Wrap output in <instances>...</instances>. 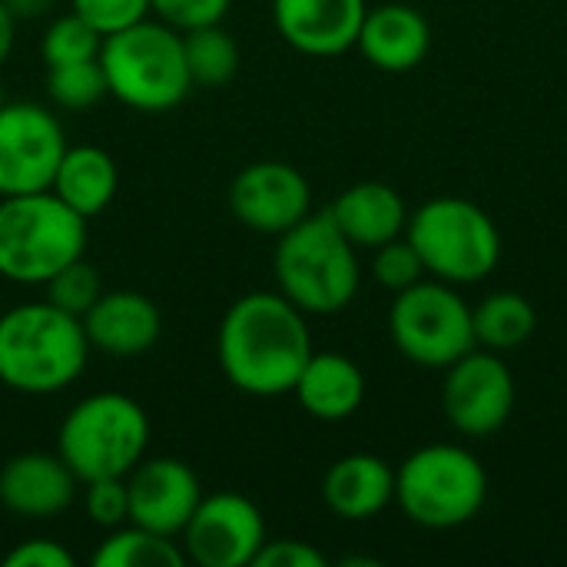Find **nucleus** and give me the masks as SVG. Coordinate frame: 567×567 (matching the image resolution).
Segmentation results:
<instances>
[{
  "label": "nucleus",
  "mask_w": 567,
  "mask_h": 567,
  "mask_svg": "<svg viewBox=\"0 0 567 567\" xmlns=\"http://www.w3.org/2000/svg\"><path fill=\"white\" fill-rule=\"evenodd\" d=\"M186 565L183 545L140 525L113 528L93 551V567H179Z\"/></svg>",
  "instance_id": "nucleus-24"
},
{
  "label": "nucleus",
  "mask_w": 567,
  "mask_h": 567,
  "mask_svg": "<svg viewBox=\"0 0 567 567\" xmlns=\"http://www.w3.org/2000/svg\"><path fill=\"white\" fill-rule=\"evenodd\" d=\"M80 478L56 452H20L0 468V505L20 518H56L76 498Z\"/></svg>",
  "instance_id": "nucleus-16"
},
{
  "label": "nucleus",
  "mask_w": 567,
  "mask_h": 567,
  "mask_svg": "<svg viewBox=\"0 0 567 567\" xmlns=\"http://www.w3.org/2000/svg\"><path fill=\"white\" fill-rule=\"evenodd\" d=\"M229 3L233 0H150V13H156L173 30L186 33L196 27L223 23Z\"/></svg>",
  "instance_id": "nucleus-32"
},
{
  "label": "nucleus",
  "mask_w": 567,
  "mask_h": 567,
  "mask_svg": "<svg viewBox=\"0 0 567 567\" xmlns=\"http://www.w3.org/2000/svg\"><path fill=\"white\" fill-rule=\"evenodd\" d=\"M355 47L375 70L409 73L429 56L432 27L412 3H379L365 10Z\"/></svg>",
  "instance_id": "nucleus-18"
},
{
  "label": "nucleus",
  "mask_w": 567,
  "mask_h": 567,
  "mask_svg": "<svg viewBox=\"0 0 567 567\" xmlns=\"http://www.w3.org/2000/svg\"><path fill=\"white\" fill-rule=\"evenodd\" d=\"M47 302L83 319L90 312V306L103 296V279H100V269L93 262H86L83 256L66 262L63 269H56L47 282Z\"/></svg>",
  "instance_id": "nucleus-28"
},
{
  "label": "nucleus",
  "mask_w": 567,
  "mask_h": 567,
  "mask_svg": "<svg viewBox=\"0 0 567 567\" xmlns=\"http://www.w3.org/2000/svg\"><path fill=\"white\" fill-rule=\"evenodd\" d=\"M7 567H73V555L50 538H30L3 555Z\"/></svg>",
  "instance_id": "nucleus-34"
},
{
  "label": "nucleus",
  "mask_w": 567,
  "mask_h": 567,
  "mask_svg": "<svg viewBox=\"0 0 567 567\" xmlns=\"http://www.w3.org/2000/svg\"><path fill=\"white\" fill-rule=\"evenodd\" d=\"M229 213L252 233L282 236L312 213V186L292 163L259 159L233 176Z\"/></svg>",
  "instance_id": "nucleus-13"
},
{
  "label": "nucleus",
  "mask_w": 567,
  "mask_h": 567,
  "mask_svg": "<svg viewBox=\"0 0 567 567\" xmlns=\"http://www.w3.org/2000/svg\"><path fill=\"white\" fill-rule=\"evenodd\" d=\"M103 47V33L86 23L80 13H63L50 20V27L40 37V60L43 66H63L76 60H96Z\"/></svg>",
  "instance_id": "nucleus-27"
},
{
  "label": "nucleus",
  "mask_w": 567,
  "mask_h": 567,
  "mask_svg": "<svg viewBox=\"0 0 567 567\" xmlns=\"http://www.w3.org/2000/svg\"><path fill=\"white\" fill-rule=\"evenodd\" d=\"M3 103H7V93H3V83H0V110H3Z\"/></svg>",
  "instance_id": "nucleus-37"
},
{
  "label": "nucleus",
  "mask_w": 567,
  "mask_h": 567,
  "mask_svg": "<svg viewBox=\"0 0 567 567\" xmlns=\"http://www.w3.org/2000/svg\"><path fill=\"white\" fill-rule=\"evenodd\" d=\"M405 239L419 249L425 272L452 286H475L502 262L495 219L465 196H435L409 213Z\"/></svg>",
  "instance_id": "nucleus-6"
},
{
  "label": "nucleus",
  "mask_w": 567,
  "mask_h": 567,
  "mask_svg": "<svg viewBox=\"0 0 567 567\" xmlns=\"http://www.w3.org/2000/svg\"><path fill=\"white\" fill-rule=\"evenodd\" d=\"M429 272H425V262L419 256V249L399 236V239H389L382 243L379 249H372V279L389 289V292H402L415 282H422Z\"/></svg>",
  "instance_id": "nucleus-29"
},
{
  "label": "nucleus",
  "mask_w": 567,
  "mask_h": 567,
  "mask_svg": "<svg viewBox=\"0 0 567 567\" xmlns=\"http://www.w3.org/2000/svg\"><path fill=\"white\" fill-rule=\"evenodd\" d=\"M90 359L83 322L56 306L23 302L0 316V382L20 395L70 389Z\"/></svg>",
  "instance_id": "nucleus-2"
},
{
  "label": "nucleus",
  "mask_w": 567,
  "mask_h": 567,
  "mask_svg": "<svg viewBox=\"0 0 567 567\" xmlns=\"http://www.w3.org/2000/svg\"><path fill=\"white\" fill-rule=\"evenodd\" d=\"M100 66L110 96L140 113H163L179 106L189 90L183 33L163 20H140L103 37Z\"/></svg>",
  "instance_id": "nucleus-4"
},
{
  "label": "nucleus",
  "mask_w": 567,
  "mask_h": 567,
  "mask_svg": "<svg viewBox=\"0 0 567 567\" xmlns=\"http://www.w3.org/2000/svg\"><path fill=\"white\" fill-rule=\"evenodd\" d=\"M86 249V219L50 189L0 196V276L43 286Z\"/></svg>",
  "instance_id": "nucleus-8"
},
{
  "label": "nucleus",
  "mask_w": 567,
  "mask_h": 567,
  "mask_svg": "<svg viewBox=\"0 0 567 567\" xmlns=\"http://www.w3.org/2000/svg\"><path fill=\"white\" fill-rule=\"evenodd\" d=\"M126 495H130V525L176 538L193 518L203 488L186 462L173 455H159V458L136 462V468L126 475Z\"/></svg>",
  "instance_id": "nucleus-14"
},
{
  "label": "nucleus",
  "mask_w": 567,
  "mask_h": 567,
  "mask_svg": "<svg viewBox=\"0 0 567 567\" xmlns=\"http://www.w3.org/2000/svg\"><path fill=\"white\" fill-rule=\"evenodd\" d=\"M276 282L279 292L306 316H336L352 306L359 292V249L332 223L329 209L309 213L302 223L276 236Z\"/></svg>",
  "instance_id": "nucleus-3"
},
{
  "label": "nucleus",
  "mask_w": 567,
  "mask_h": 567,
  "mask_svg": "<svg viewBox=\"0 0 567 567\" xmlns=\"http://www.w3.org/2000/svg\"><path fill=\"white\" fill-rule=\"evenodd\" d=\"M116 186H120V169H116L113 156L103 146L80 143V146L63 150L56 176L50 183V193L56 199H63L83 219H93L113 203Z\"/></svg>",
  "instance_id": "nucleus-22"
},
{
  "label": "nucleus",
  "mask_w": 567,
  "mask_h": 567,
  "mask_svg": "<svg viewBox=\"0 0 567 567\" xmlns=\"http://www.w3.org/2000/svg\"><path fill=\"white\" fill-rule=\"evenodd\" d=\"M252 567H326V555L299 538H279L262 542Z\"/></svg>",
  "instance_id": "nucleus-33"
},
{
  "label": "nucleus",
  "mask_w": 567,
  "mask_h": 567,
  "mask_svg": "<svg viewBox=\"0 0 567 567\" xmlns=\"http://www.w3.org/2000/svg\"><path fill=\"white\" fill-rule=\"evenodd\" d=\"M485 498L488 472L465 445H422L395 468V505L419 528H462L485 508Z\"/></svg>",
  "instance_id": "nucleus-5"
},
{
  "label": "nucleus",
  "mask_w": 567,
  "mask_h": 567,
  "mask_svg": "<svg viewBox=\"0 0 567 567\" xmlns=\"http://www.w3.org/2000/svg\"><path fill=\"white\" fill-rule=\"evenodd\" d=\"M3 3L13 13V20L20 23V20H40V17H47L56 0H3Z\"/></svg>",
  "instance_id": "nucleus-35"
},
{
  "label": "nucleus",
  "mask_w": 567,
  "mask_h": 567,
  "mask_svg": "<svg viewBox=\"0 0 567 567\" xmlns=\"http://www.w3.org/2000/svg\"><path fill=\"white\" fill-rule=\"evenodd\" d=\"M13 37H17V20L7 10V3L0 0V66L7 63L10 50H13Z\"/></svg>",
  "instance_id": "nucleus-36"
},
{
  "label": "nucleus",
  "mask_w": 567,
  "mask_h": 567,
  "mask_svg": "<svg viewBox=\"0 0 567 567\" xmlns=\"http://www.w3.org/2000/svg\"><path fill=\"white\" fill-rule=\"evenodd\" d=\"M150 445V419L143 405L123 392H93L80 399L60 422L56 455L83 482L126 478Z\"/></svg>",
  "instance_id": "nucleus-7"
},
{
  "label": "nucleus",
  "mask_w": 567,
  "mask_h": 567,
  "mask_svg": "<svg viewBox=\"0 0 567 567\" xmlns=\"http://www.w3.org/2000/svg\"><path fill=\"white\" fill-rule=\"evenodd\" d=\"M70 10L93 23L103 37L150 17V0H70Z\"/></svg>",
  "instance_id": "nucleus-31"
},
{
  "label": "nucleus",
  "mask_w": 567,
  "mask_h": 567,
  "mask_svg": "<svg viewBox=\"0 0 567 567\" xmlns=\"http://www.w3.org/2000/svg\"><path fill=\"white\" fill-rule=\"evenodd\" d=\"M365 0H272L279 37L306 56H339L355 47Z\"/></svg>",
  "instance_id": "nucleus-15"
},
{
  "label": "nucleus",
  "mask_w": 567,
  "mask_h": 567,
  "mask_svg": "<svg viewBox=\"0 0 567 567\" xmlns=\"http://www.w3.org/2000/svg\"><path fill=\"white\" fill-rule=\"evenodd\" d=\"M389 332L402 359L442 372L478 346L472 306L462 299L458 286L432 276L395 292L389 309Z\"/></svg>",
  "instance_id": "nucleus-9"
},
{
  "label": "nucleus",
  "mask_w": 567,
  "mask_h": 567,
  "mask_svg": "<svg viewBox=\"0 0 567 567\" xmlns=\"http://www.w3.org/2000/svg\"><path fill=\"white\" fill-rule=\"evenodd\" d=\"M312 352L306 312L282 292L239 296L216 332V355L226 382L256 399L292 395Z\"/></svg>",
  "instance_id": "nucleus-1"
},
{
  "label": "nucleus",
  "mask_w": 567,
  "mask_h": 567,
  "mask_svg": "<svg viewBox=\"0 0 567 567\" xmlns=\"http://www.w3.org/2000/svg\"><path fill=\"white\" fill-rule=\"evenodd\" d=\"M266 542V522L256 502L239 492L199 498L183 528V551L199 567H249Z\"/></svg>",
  "instance_id": "nucleus-12"
},
{
  "label": "nucleus",
  "mask_w": 567,
  "mask_h": 567,
  "mask_svg": "<svg viewBox=\"0 0 567 567\" xmlns=\"http://www.w3.org/2000/svg\"><path fill=\"white\" fill-rule=\"evenodd\" d=\"M472 322H475V342L482 349L512 352L535 336L538 312L528 296L498 289V292L485 296L478 306H472Z\"/></svg>",
  "instance_id": "nucleus-23"
},
{
  "label": "nucleus",
  "mask_w": 567,
  "mask_h": 567,
  "mask_svg": "<svg viewBox=\"0 0 567 567\" xmlns=\"http://www.w3.org/2000/svg\"><path fill=\"white\" fill-rule=\"evenodd\" d=\"M329 216L355 249H379L382 243L405 236L409 226V206L402 193L379 179L342 189L332 199Z\"/></svg>",
  "instance_id": "nucleus-20"
},
{
  "label": "nucleus",
  "mask_w": 567,
  "mask_h": 567,
  "mask_svg": "<svg viewBox=\"0 0 567 567\" xmlns=\"http://www.w3.org/2000/svg\"><path fill=\"white\" fill-rule=\"evenodd\" d=\"M43 86H47V96L53 100V106H60V110H90L110 93L100 56L63 63V66H47Z\"/></svg>",
  "instance_id": "nucleus-26"
},
{
  "label": "nucleus",
  "mask_w": 567,
  "mask_h": 567,
  "mask_svg": "<svg viewBox=\"0 0 567 567\" xmlns=\"http://www.w3.org/2000/svg\"><path fill=\"white\" fill-rule=\"evenodd\" d=\"M518 402V385L502 359V352L475 346L458 362L445 369L442 382V409L449 425L465 439H492L498 435Z\"/></svg>",
  "instance_id": "nucleus-10"
},
{
  "label": "nucleus",
  "mask_w": 567,
  "mask_h": 567,
  "mask_svg": "<svg viewBox=\"0 0 567 567\" xmlns=\"http://www.w3.org/2000/svg\"><path fill=\"white\" fill-rule=\"evenodd\" d=\"M183 53L193 86H226L239 73V43L223 23L186 30Z\"/></svg>",
  "instance_id": "nucleus-25"
},
{
  "label": "nucleus",
  "mask_w": 567,
  "mask_h": 567,
  "mask_svg": "<svg viewBox=\"0 0 567 567\" xmlns=\"http://www.w3.org/2000/svg\"><path fill=\"white\" fill-rule=\"evenodd\" d=\"M80 322L90 349H100L113 359H136L150 352L163 332V316L156 302L133 289H103V296Z\"/></svg>",
  "instance_id": "nucleus-17"
},
{
  "label": "nucleus",
  "mask_w": 567,
  "mask_h": 567,
  "mask_svg": "<svg viewBox=\"0 0 567 567\" xmlns=\"http://www.w3.org/2000/svg\"><path fill=\"white\" fill-rule=\"evenodd\" d=\"M322 502L342 522H372L395 505V468L372 452L342 455L322 478Z\"/></svg>",
  "instance_id": "nucleus-19"
},
{
  "label": "nucleus",
  "mask_w": 567,
  "mask_h": 567,
  "mask_svg": "<svg viewBox=\"0 0 567 567\" xmlns=\"http://www.w3.org/2000/svg\"><path fill=\"white\" fill-rule=\"evenodd\" d=\"M66 136L40 103H3L0 110V196L50 189Z\"/></svg>",
  "instance_id": "nucleus-11"
},
{
  "label": "nucleus",
  "mask_w": 567,
  "mask_h": 567,
  "mask_svg": "<svg viewBox=\"0 0 567 567\" xmlns=\"http://www.w3.org/2000/svg\"><path fill=\"white\" fill-rule=\"evenodd\" d=\"M292 395L306 415L319 422H346L365 402V375L342 352H312L296 379Z\"/></svg>",
  "instance_id": "nucleus-21"
},
{
  "label": "nucleus",
  "mask_w": 567,
  "mask_h": 567,
  "mask_svg": "<svg viewBox=\"0 0 567 567\" xmlns=\"http://www.w3.org/2000/svg\"><path fill=\"white\" fill-rule=\"evenodd\" d=\"M83 508L96 528H120L130 522V495H126V478H93L83 482Z\"/></svg>",
  "instance_id": "nucleus-30"
}]
</instances>
